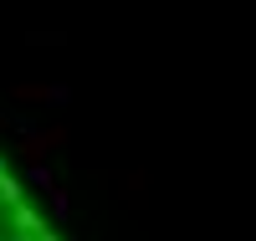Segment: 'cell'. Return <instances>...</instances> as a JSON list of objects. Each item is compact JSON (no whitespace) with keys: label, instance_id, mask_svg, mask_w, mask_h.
<instances>
[{"label":"cell","instance_id":"cell-1","mask_svg":"<svg viewBox=\"0 0 256 241\" xmlns=\"http://www.w3.org/2000/svg\"><path fill=\"white\" fill-rule=\"evenodd\" d=\"M62 139H67V128H46V134H31L26 144H20V154H26V159H41V154H46L52 144H62Z\"/></svg>","mask_w":256,"mask_h":241}]
</instances>
